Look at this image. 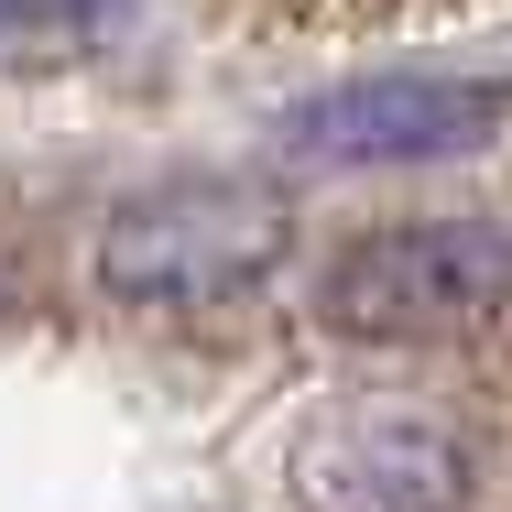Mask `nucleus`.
Here are the masks:
<instances>
[{
	"mask_svg": "<svg viewBox=\"0 0 512 512\" xmlns=\"http://www.w3.org/2000/svg\"><path fill=\"white\" fill-rule=\"evenodd\" d=\"M295 207L262 175H164L109 207L99 229V284L120 306H229L284 262Z\"/></svg>",
	"mask_w": 512,
	"mask_h": 512,
	"instance_id": "obj_1",
	"label": "nucleus"
},
{
	"mask_svg": "<svg viewBox=\"0 0 512 512\" xmlns=\"http://www.w3.org/2000/svg\"><path fill=\"white\" fill-rule=\"evenodd\" d=\"M502 295H512L502 218H404V229H371L360 251H338L327 327H349V338H447V327H491Z\"/></svg>",
	"mask_w": 512,
	"mask_h": 512,
	"instance_id": "obj_2",
	"label": "nucleus"
},
{
	"mask_svg": "<svg viewBox=\"0 0 512 512\" xmlns=\"http://www.w3.org/2000/svg\"><path fill=\"white\" fill-rule=\"evenodd\" d=\"M284 142L316 164H425L502 142V77H349L284 109Z\"/></svg>",
	"mask_w": 512,
	"mask_h": 512,
	"instance_id": "obj_3",
	"label": "nucleus"
},
{
	"mask_svg": "<svg viewBox=\"0 0 512 512\" xmlns=\"http://www.w3.org/2000/svg\"><path fill=\"white\" fill-rule=\"evenodd\" d=\"M295 491L316 512H458L469 447L404 404H349L295 436Z\"/></svg>",
	"mask_w": 512,
	"mask_h": 512,
	"instance_id": "obj_4",
	"label": "nucleus"
},
{
	"mask_svg": "<svg viewBox=\"0 0 512 512\" xmlns=\"http://www.w3.org/2000/svg\"><path fill=\"white\" fill-rule=\"evenodd\" d=\"M109 0H0V33H22V22H88Z\"/></svg>",
	"mask_w": 512,
	"mask_h": 512,
	"instance_id": "obj_5",
	"label": "nucleus"
}]
</instances>
